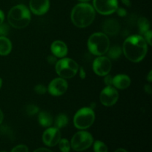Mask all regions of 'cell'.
I'll use <instances>...</instances> for the list:
<instances>
[{"mask_svg":"<svg viewBox=\"0 0 152 152\" xmlns=\"http://www.w3.org/2000/svg\"><path fill=\"white\" fill-rule=\"evenodd\" d=\"M79 71H80V77L82 79V80H84L86 77V72L85 71L84 68L83 67H79Z\"/></svg>","mask_w":152,"mask_h":152,"instance_id":"cell-32","label":"cell"},{"mask_svg":"<svg viewBox=\"0 0 152 152\" xmlns=\"http://www.w3.org/2000/svg\"><path fill=\"white\" fill-rule=\"evenodd\" d=\"M138 28H139V31L140 34L144 35L150 28L149 21L145 17L140 18L138 20Z\"/></svg>","mask_w":152,"mask_h":152,"instance_id":"cell-21","label":"cell"},{"mask_svg":"<svg viewBox=\"0 0 152 152\" xmlns=\"http://www.w3.org/2000/svg\"><path fill=\"white\" fill-rule=\"evenodd\" d=\"M95 16V10L91 4L87 2H81L74 6L72 9L71 19L76 27L85 28L91 25Z\"/></svg>","mask_w":152,"mask_h":152,"instance_id":"cell-2","label":"cell"},{"mask_svg":"<svg viewBox=\"0 0 152 152\" xmlns=\"http://www.w3.org/2000/svg\"><path fill=\"white\" fill-rule=\"evenodd\" d=\"M61 138L60 130L56 127H48L42 134V142L48 147L57 145Z\"/></svg>","mask_w":152,"mask_h":152,"instance_id":"cell-12","label":"cell"},{"mask_svg":"<svg viewBox=\"0 0 152 152\" xmlns=\"http://www.w3.org/2000/svg\"><path fill=\"white\" fill-rule=\"evenodd\" d=\"M144 90H145V93L148 94H151L152 93V88H151V86L150 85H145L144 86Z\"/></svg>","mask_w":152,"mask_h":152,"instance_id":"cell-34","label":"cell"},{"mask_svg":"<svg viewBox=\"0 0 152 152\" xmlns=\"http://www.w3.org/2000/svg\"><path fill=\"white\" fill-rule=\"evenodd\" d=\"M95 114L91 108L84 107L77 111L74 117V125L79 130H86L94 124Z\"/></svg>","mask_w":152,"mask_h":152,"instance_id":"cell-6","label":"cell"},{"mask_svg":"<svg viewBox=\"0 0 152 152\" xmlns=\"http://www.w3.org/2000/svg\"><path fill=\"white\" fill-rule=\"evenodd\" d=\"M108 55L109 59H117L121 56L123 53V49L118 45H114L111 48H109L108 50Z\"/></svg>","mask_w":152,"mask_h":152,"instance_id":"cell-20","label":"cell"},{"mask_svg":"<svg viewBox=\"0 0 152 152\" xmlns=\"http://www.w3.org/2000/svg\"><path fill=\"white\" fill-rule=\"evenodd\" d=\"M34 152H53V151H51L50 149L48 148H38L37 149H35L34 151Z\"/></svg>","mask_w":152,"mask_h":152,"instance_id":"cell-33","label":"cell"},{"mask_svg":"<svg viewBox=\"0 0 152 152\" xmlns=\"http://www.w3.org/2000/svg\"><path fill=\"white\" fill-rule=\"evenodd\" d=\"M39 109L38 106L36 105H34V104H30V105H27L26 107V111L27 114H28L29 116H32V115H35L36 114L39 113Z\"/></svg>","mask_w":152,"mask_h":152,"instance_id":"cell-24","label":"cell"},{"mask_svg":"<svg viewBox=\"0 0 152 152\" xmlns=\"http://www.w3.org/2000/svg\"><path fill=\"white\" fill-rule=\"evenodd\" d=\"M68 122H69V119L68 116L65 114H60L55 119L54 127L57 128L58 129H62L68 124Z\"/></svg>","mask_w":152,"mask_h":152,"instance_id":"cell-19","label":"cell"},{"mask_svg":"<svg viewBox=\"0 0 152 152\" xmlns=\"http://www.w3.org/2000/svg\"><path fill=\"white\" fill-rule=\"evenodd\" d=\"M1 86H2V80H1V79L0 78V88H1Z\"/></svg>","mask_w":152,"mask_h":152,"instance_id":"cell-41","label":"cell"},{"mask_svg":"<svg viewBox=\"0 0 152 152\" xmlns=\"http://www.w3.org/2000/svg\"><path fill=\"white\" fill-rule=\"evenodd\" d=\"M120 25L117 20L114 19H108L104 22L102 25V29L105 34L110 36H114L120 31Z\"/></svg>","mask_w":152,"mask_h":152,"instance_id":"cell-16","label":"cell"},{"mask_svg":"<svg viewBox=\"0 0 152 152\" xmlns=\"http://www.w3.org/2000/svg\"><path fill=\"white\" fill-rule=\"evenodd\" d=\"M39 123L44 128H48L53 124V120L52 116L47 111H41L38 115Z\"/></svg>","mask_w":152,"mask_h":152,"instance_id":"cell-18","label":"cell"},{"mask_svg":"<svg viewBox=\"0 0 152 152\" xmlns=\"http://www.w3.org/2000/svg\"><path fill=\"white\" fill-rule=\"evenodd\" d=\"M50 50L53 56L56 58H64L68 53V46L64 42L61 40H56L53 42L50 45Z\"/></svg>","mask_w":152,"mask_h":152,"instance_id":"cell-14","label":"cell"},{"mask_svg":"<svg viewBox=\"0 0 152 152\" xmlns=\"http://www.w3.org/2000/svg\"><path fill=\"white\" fill-rule=\"evenodd\" d=\"M144 37L143 38L145 39V40L146 41L147 44H148L149 45H152V42H151V37H152V31L151 30H148L145 34H144Z\"/></svg>","mask_w":152,"mask_h":152,"instance_id":"cell-28","label":"cell"},{"mask_svg":"<svg viewBox=\"0 0 152 152\" xmlns=\"http://www.w3.org/2000/svg\"><path fill=\"white\" fill-rule=\"evenodd\" d=\"M148 51V44L141 35L127 37L123 42V52L125 56L132 62H140L145 58Z\"/></svg>","mask_w":152,"mask_h":152,"instance_id":"cell-1","label":"cell"},{"mask_svg":"<svg viewBox=\"0 0 152 152\" xmlns=\"http://www.w3.org/2000/svg\"><path fill=\"white\" fill-rule=\"evenodd\" d=\"M93 149L94 152H108V146L101 140L94 141Z\"/></svg>","mask_w":152,"mask_h":152,"instance_id":"cell-23","label":"cell"},{"mask_svg":"<svg viewBox=\"0 0 152 152\" xmlns=\"http://www.w3.org/2000/svg\"><path fill=\"white\" fill-rule=\"evenodd\" d=\"M117 13L118 14L119 16L120 17H125V16L127 15V11L125 8H123V7H117V10H116Z\"/></svg>","mask_w":152,"mask_h":152,"instance_id":"cell-30","label":"cell"},{"mask_svg":"<svg viewBox=\"0 0 152 152\" xmlns=\"http://www.w3.org/2000/svg\"><path fill=\"white\" fill-rule=\"evenodd\" d=\"M78 1H81V2H88V1H91V0H78Z\"/></svg>","mask_w":152,"mask_h":152,"instance_id":"cell-40","label":"cell"},{"mask_svg":"<svg viewBox=\"0 0 152 152\" xmlns=\"http://www.w3.org/2000/svg\"><path fill=\"white\" fill-rule=\"evenodd\" d=\"M104 83L106 85V86H112L113 77L111 75H109V74H107V75L105 76V78H104Z\"/></svg>","mask_w":152,"mask_h":152,"instance_id":"cell-29","label":"cell"},{"mask_svg":"<svg viewBox=\"0 0 152 152\" xmlns=\"http://www.w3.org/2000/svg\"><path fill=\"white\" fill-rule=\"evenodd\" d=\"M10 152H29V148L25 144H19L13 147Z\"/></svg>","mask_w":152,"mask_h":152,"instance_id":"cell-25","label":"cell"},{"mask_svg":"<svg viewBox=\"0 0 152 152\" xmlns=\"http://www.w3.org/2000/svg\"><path fill=\"white\" fill-rule=\"evenodd\" d=\"M71 147L74 151L80 152L88 149L94 142V137L91 134L85 130H80L74 134L71 138Z\"/></svg>","mask_w":152,"mask_h":152,"instance_id":"cell-7","label":"cell"},{"mask_svg":"<svg viewBox=\"0 0 152 152\" xmlns=\"http://www.w3.org/2000/svg\"><path fill=\"white\" fill-rule=\"evenodd\" d=\"M48 88L42 84H39L34 87V91L37 94L42 95L47 92Z\"/></svg>","mask_w":152,"mask_h":152,"instance_id":"cell-26","label":"cell"},{"mask_svg":"<svg viewBox=\"0 0 152 152\" xmlns=\"http://www.w3.org/2000/svg\"><path fill=\"white\" fill-rule=\"evenodd\" d=\"M93 70L96 75L105 77L111 70V62L108 57L99 56L94 60Z\"/></svg>","mask_w":152,"mask_h":152,"instance_id":"cell-9","label":"cell"},{"mask_svg":"<svg viewBox=\"0 0 152 152\" xmlns=\"http://www.w3.org/2000/svg\"><path fill=\"white\" fill-rule=\"evenodd\" d=\"M4 13L1 10H0V25L4 22Z\"/></svg>","mask_w":152,"mask_h":152,"instance_id":"cell-35","label":"cell"},{"mask_svg":"<svg viewBox=\"0 0 152 152\" xmlns=\"http://www.w3.org/2000/svg\"><path fill=\"white\" fill-rule=\"evenodd\" d=\"M93 7L96 12L102 15H111L118 7L117 0H93Z\"/></svg>","mask_w":152,"mask_h":152,"instance_id":"cell-8","label":"cell"},{"mask_svg":"<svg viewBox=\"0 0 152 152\" xmlns=\"http://www.w3.org/2000/svg\"><path fill=\"white\" fill-rule=\"evenodd\" d=\"M57 145L61 152H70L71 149V142L66 138H61Z\"/></svg>","mask_w":152,"mask_h":152,"instance_id":"cell-22","label":"cell"},{"mask_svg":"<svg viewBox=\"0 0 152 152\" xmlns=\"http://www.w3.org/2000/svg\"><path fill=\"white\" fill-rule=\"evenodd\" d=\"M31 20V11L25 4H17L12 7L7 14V21L10 26L22 29L29 25Z\"/></svg>","mask_w":152,"mask_h":152,"instance_id":"cell-3","label":"cell"},{"mask_svg":"<svg viewBox=\"0 0 152 152\" xmlns=\"http://www.w3.org/2000/svg\"><path fill=\"white\" fill-rule=\"evenodd\" d=\"M114 152H129V151H128L126 149H125V148H117V150H115V151Z\"/></svg>","mask_w":152,"mask_h":152,"instance_id":"cell-39","label":"cell"},{"mask_svg":"<svg viewBox=\"0 0 152 152\" xmlns=\"http://www.w3.org/2000/svg\"><path fill=\"white\" fill-rule=\"evenodd\" d=\"M88 48L95 56H102L108 52L110 48V40L105 33L96 32L91 35L88 40Z\"/></svg>","mask_w":152,"mask_h":152,"instance_id":"cell-4","label":"cell"},{"mask_svg":"<svg viewBox=\"0 0 152 152\" xmlns=\"http://www.w3.org/2000/svg\"><path fill=\"white\" fill-rule=\"evenodd\" d=\"M47 60L49 64H50V65H55V64L56 63V62H57V58L55 56H53H53L50 55V56H48Z\"/></svg>","mask_w":152,"mask_h":152,"instance_id":"cell-31","label":"cell"},{"mask_svg":"<svg viewBox=\"0 0 152 152\" xmlns=\"http://www.w3.org/2000/svg\"><path fill=\"white\" fill-rule=\"evenodd\" d=\"M119 99V94L114 86H106L99 94L101 103L106 107L113 106Z\"/></svg>","mask_w":152,"mask_h":152,"instance_id":"cell-10","label":"cell"},{"mask_svg":"<svg viewBox=\"0 0 152 152\" xmlns=\"http://www.w3.org/2000/svg\"><path fill=\"white\" fill-rule=\"evenodd\" d=\"M30 10L37 16L44 15L50 8L49 0H30Z\"/></svg>","mask_w":152,"mask_h":152,"instance_id":"cell-13","label":"cell"},{"mask_svg":"<svg viewBox=\"0 0 152 152\" xmlns=\"http://www.w3.org/2000/svg\"><path fill=\"white\" fill-rule=\"evenodd\" d=\"M0 152H7V151H0Z\"/></svg>","mask_w":152,"mask_h":152,"instance_id":"cell-42","label":"cell"},{"mask_svg":"<svg viewBox=\"0 0 152 152\" xmlns=\"http://www.w3.org/2000/svg\"><path fill=\"white\" fill-rule=\"evenodd\" d=\"M12 43L6 37H0V55L7 56L11 52Z\"/></svg>","mask_w":152,"mask_h":152,"instance_id":"cell-17","label":"cell"},{"mask_svg":"<svg viewBox=\"0 0 152 152\" xmlns=\"http://www.w3.org/2000/svg\"><path fill=\"white\" fill-rule=\"evenodd\" d=\"M131 85V79L126 74H117L113 77L112 86L115 88L124 90L128 88Z\"/></svg>","mask_w":152,"mask_h":152,"instance_id":"cell-15","label":"cell"},{"mask_svg":"<svg viewBox=\"0 0 152 152\" xmlns=\"http://www.w3.org/2000/svg\"><path fill=\"white\" fill-rule=\"evenodd\" d=\"M68 88V84L66 80L62 77H58L49 83L48 91L52 96H59L63 95L67 91Z\"/></svg>","mask_w":152,"mask_h":152,"instance_id":"cell-11","label":"cell"},{"mask_svg":"<svg viewBox=\"0 0 152 152\" xmlns=\"http://www.w3.org/2000/svg\"><path fill=\"white\" fill-rule=\"evenodd\" d=\"M3 120H4V114H3V112L1 111V110L0 109V125L2 123Z\"/></svg>","mask_w":152,"mask_h":152,"instance_id":"cell-38","label":"cell"},{"mask_svg":"<svg viewBox=\"0 0 152 152\" xmlns=\"http://www.w3.org/2000/svg\"><path fill=\"white\" fill-rule=\"evenodd\" d=\"M10 31V28L7 24L4 23L0 25V37H6Z\"/></svg>","mask_w":152,"mask_h":152,"instance_id":"cell-27","label":"cell"},{"mask_svg":"<svg viewBox=\"0 0 152 152\" xmlns=\"http://www.w3.org/2000/svg\"><path fill=\"white\" fill-rule=\"evenodd\" d=\"M55 70L56 74L62 78L71 79L77 74L79 65L71 58H62L55 64Z\"/></svg>","mask_w":152,"mask_h":152,"instance_id":"cell-5","label":"cell"},{"mask_svg":"<svg viewBox=\"0 0 152 152\" xmlns=\"http://www.w3.org/2000/svg\"><path fill=\"white\" fill-rule=\"evenodd\" d=\"M147 80H148L149 83H151L152 81V71H149L148 76H147Z\"/></svg>","mask_w":152,"mask_h":152,"instance_id":"cell-37","label":"cell"},{"mask_svg":"<svg viewBox=\"0 0 152 152\" xmlns=\"http://www.w3.org/2000/svg\"><path fill=\"white\" fill-rule=\"evenodd\" d=\"M121 1H122V2L125 4V5L128 6V7L131 6V4H132L130 0H121Z\"/></svg>","mask_w":152,"mask_h":152,"instance_id":"cell-36","label":"cell"}]
</instances>
